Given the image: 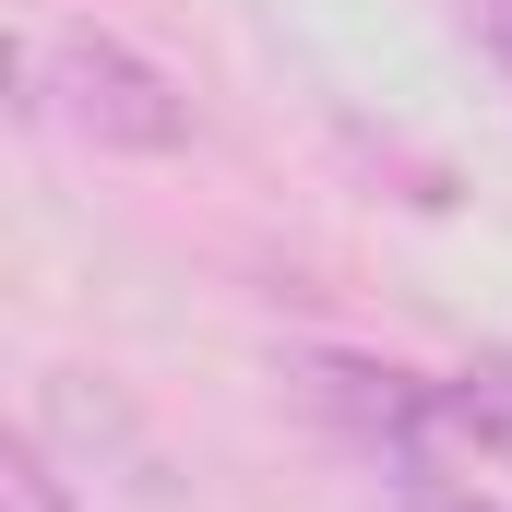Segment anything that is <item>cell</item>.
I'll return each instance as SVG.
<instances>
[{"label":"cell","mask_w":512,"mask_h":512,"mask_svg":"<svg viewBox=\"0 0 512 512\" xmlns=\"http://www.w3.org/2000/svg\"><path fill=\"white\" fill-rule=\"evenodd\" d=\"M24 108L72 143H96V155H179L191 143V96L96 24H60V36L24 48Z\"/></svg>","instance_id":"cell-1"},{"label":"cell","mask_w":512,"mask_h":512,"mask_svg":"<svg viewBox=\"0 0 512 512\" xmlns=\"http://www.w3.org/2000/svg\"><path fill=\"white\" fill-rule=\"evenodd\" d=\"M441 441H477V453L512 477V346H501V358L441 370Z\"/></svg>","instance_id":"cell-2"},{"label":"cell","mask_w":512,"mask_h":512,"mask_svg":"<svg viewBox=\"0 0 512 512\" xmlns=\"http://www.w3.org/2000/svg\"><path fill=\"white\" fill-rule=\"evenodd\" d=\"M0 512H72V489L48 477V453H36V441H12V453H0Z\"/></svg>","instance_id":"cell-3"},{"label":"cell","mask_w":512,"mask_h":512,"mask_svg":"<svg viewBox=\"0 0 512 512\" xmlns=\"http://www.w3.org/2000/svg\"><path fill=\"white\" fill-rule=\"evenodd\" d=\"M477 36H489V60H501V84H512V0H477Z\"/></svg>","instance_id":"cell-4"},{"label":"cell","mask_w":512,"mask_h":512,"mask_svg":"<svg viewBox=\"0 0 512 512\" xmlns=\"http://www.w3.org/2000/svg\"><path fill=\"white\" fill-rule=\"evenodd\" d=\"M405 512H512V501H477V489H417Z\"/></svg>","instance_id":"cell-5"}]
</instances>
